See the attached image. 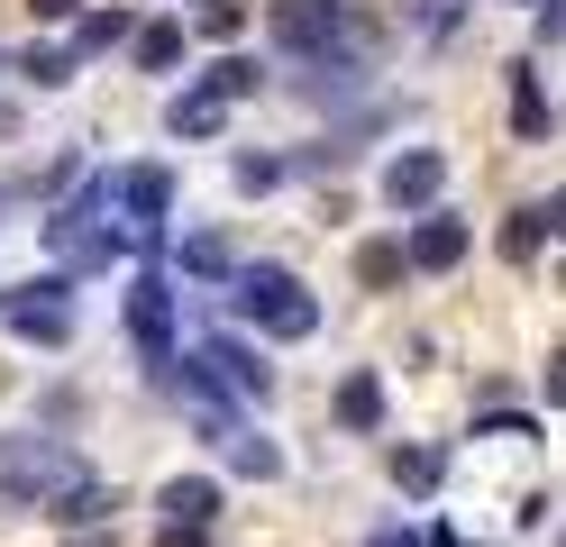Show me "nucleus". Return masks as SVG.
Masks as SVG:
<instances>
[{
	"label": "nucleus",
	"instance_id": "473e14b6",
	"mask_svg": "<svg viewBox=\"0 0 566 547\" xmlns=\"http://www.w3.org/2000/svg\"><path fill=\"white\" fill-rule=\"evenodd\" d=\"M521 10H566V0H521Z\"/></svg>",
	"mask_w": 566,
	"mask_h": 547
},
{
	"label": "nucleus",
	"instance_id": "7c9ffc66",
	"mask_svg": "<svg viewBox=\"0 0 566 547\" xmlns=\"http://www.w3.org/2000/svg\"><path fill=\"white\" fill-rule=\"evenodd\" d=\"M375 547H420V538L411 529H375Z\"/></svg>",
	"mask_w": 566,
	"mask_h": 547
},
{
	"label": "nucleus",
	"instance_id": "0eeeda50",
	"mask_svg": "<svg viewBox=\"0 0 566 547\" xmlns=\"http://www.w3.org/2000/svg\"><path fill=\"white\" fill-rule=\"evenodd\" d=\"M128 338H137V365H147V383H165L174 375V283L156 274V255H147V274L128 283Z\"/></svg>",
	"mask_w": 566,
	"mask_h": 547
},
{
	"label": "nucleus",
	"instance_id": "a211bd4d",
	"mask_svg": "<svg viewBox=\"0 0 566 547\" xmlns=\"http://www.w3.org/2000/svg\"><path fill=\"white\" fill-rule=\"evenodd\" d=\"M174 265H184L192 283H229V274H238V246H229L220 229H201V238H184V246H174Z\"/></svg>",
	"mask_w": 566,
	"mask_h": 547
},
{
	"label": "nucleus",
	"instance_id": "cd10ccee",
	"mask_svg": "<svg viewBox=\"0 0 566 547\" xmlns=\"http://www.w3.org/2000/svg\"><path fill=\"white\" fill-rule=\"evenodd\" d=\"M548 401H557V411H566V347L548 356Z\"/></svg>",
	"mask_w": 566,
	"mask_h": 547
},
{
	"label": "nucleus",
	"instance_id": "9d476101",
	"mask_svg": "<svg viewBox=\"0 0 566 547\" xmlns=\"http://www.w3.org/2000/svg\"><path fill=\"white\" fill-rule=\"evenodd\" d=\"M201 356H210V375H220V383H238V401H274V365L247 347V338L210 328V338H201Z\"/></svg>",
	"mask_w": 566,
	"mask_h": 547
},
{
	"label": "nucleus",
	"instance_id": "39448f33",
	"mask_svg": "<svg viewBox=\"0 0 566 547\" xmlns=\"http://www.w3.org/2000/svg\"><path fill=\"white\" fill-rule=\"evenodd\" d=\"M0 338L64 347V338H74V274H28V283H0Z\"/></svg>",
	"mask_w": 566,
	"mask_h": 547
},
{
	"label": "nucleus",
	"instance_id": "6ab92c4d",
	"mask_svg": "<svg viewBox=\"0 0 566 547\" xmlns=\"http://www.w3.org/2000/svg\"><path fill=\"white\" fill-rule=\"evenodd\" d=\"M402 274H411L402 238H366V246H357V283H366V292H394Z\"/></svg>",
	"mask_w": 566,
	"mask_h": 547
},
{
	"label": "nucleus",
	"instance_id": "f3484780",
	"mask_svg": "<svg viewBox=\"0 0 566 547\" xmlns=\"http://www.w3.org/2000/svg\"><path fill=\"white\" fill-rule=\"evenodd\" d=\"M165 128H174V137H220V128H229V101L210 92V83H201V92H174V101H165Z\"/></svg>",
	"mask_w": 566,
	"mask_h": 547
},
{
	"label": "nucleus",
	"instance_id": "4be33fe9",
	"mask_svg": "<svg viewBox=\"0 0 566 547\" xmlns=\"http://www.w3.org/2000/svg\"><path fill=\"white\" fill-rule=\"evenodd\" d=\"M201 83L220 92V101H247V92H265V64H256V55H220V64L201 73Z\"/></svg>",
	"mask_w": 566,
	"mask_h": 547
},
{
	"label": "nucleus",
	"instance_id": "1a4fd4ad",
	"mask_svg": "<svg viewBox=\"0 0 566 547\" xmlns=\"http://www.w3.org/2000/svg\"><path fill=\"white\" fill-rule=\"evenodd\" d=\"M467 246H475V229H467L457 210H420V219H411V238H402L411 274H457V265H467Z\"/></svg>",
	"mask_w": 566,
	"mask_h": 547
},
{
	"label": "nucleus",
	"instance_id": "20e7f679",
	"mask_svg": "<svg viewBox=\"0 0 566 547\" xmlns=\"http://www.w3.org/2000/svg\"><path fill=\"white\" fill-rule=\"evenodd\" d=\"M229 311L256 319V328H274V338H311V328H321V302H311L283 265H238L229 274Z\"/></svg>",
	"mask_w": 566,
	"mask_h": 547
},
{
	"label": "nucleus",
	"instance_id": "aec40b11",
	"mask_svg": "<svg viewBox=\"0 0 566 547\" xmlns=\"http://www.w3.org/2000/svg\"><path fill=\"white\" fill-rule=\"evenodd\" d=\"M247 19H256V0H192V36H210V46H229V36L247 28Z\"/></svg>",
	"mask_w": 566,
	"mask_h": 547
},
{
	"label": "nucleus",
	"instance_id": "6e6552de",
	"mask_svg": "<svg viewBox=\"0 0 566 547\" xmlns=\"http://www.w3.org/2000/svg\"><path fill=\"white\" fill-rule=\"evenodd\" d=\"M384 210H402V219H420V210H439V192H448V146H402L394 165H384Z\"/></svg>",
	"mask_w": 566,
	"mask_h": 547
},
{
	"label": "nucleus",
	"instance_id": "4468645a",
	"mask_svg": "<svg viewBox=\"0 0 566 547\" xmlns=\"http://www.w3.org/2000/svg\"><path fill=\"white\" fill-rule=\"evenodd\" d=\"M184 46H192V28H184V19H137V28H128L137 73H174V64H184Z\"/></svg>",
	"mask_w": 566,
	"mask_h": 547
},
{
	"label": "nucleus",
	"instance_id": "a878e982",
	"mask_svg": "<svg viewBox=\"0 0 566 547\" xmlns=\"http://www.w3.org/2000/svg\"><path fill=\"white\" fill-rule=\"evenodd\" d=\"M467 10H475V0H411L420 36H457V28H467Z\"/></svg>",
	"mask_w": 566,
	"mask_h": 547
},
{
	"label": "nucleus",
	"instance_id": "dca6fc26",
	"mask_svg": "<svg viewBox=\"0 0 566 547\" xmlns=\"http://www.w3.org/2000/svg\"><path fill=\"white\" fill-rule=\"evenodd\" d=\"M384 474H394L402 502H430V493L448 484V448H394V456H384Z\"/></svg>",
	"mask_w": 566,
	"mask_h": 547
},
{
	"label": "nucleus",
	"instance_id": "2f4dec72",
	"mask_svg": "<svg viewBox=\"0 0 566 547\" xmlns=\"http://www.w3.org/2000/svg\"><path fill=\"white\" fill-rule=\"evenodd\" d=\"M64 547H111V529H83V538H64Z\"/></svg>",
	"mask_w": 566,
	"mask_h": 547
},
{
	"label": "nucleus",
	"instance_id": "2eb2a0df",
	"mask_svg": "<svg viewBox=\"0 0 566 547\" xmlns=\"http://www.w3.org/2000/svg\"><path fill=\"white\" fill-rule=\"evenodd\" d=\"M503 101H512V137H521V146H539V137L557 128V109H548V92H539V64H512V92H503Z\"/></svg>",
	"mask_w": 566,
	"mask_h": 547
},
{
	"label": "nucleus",
	"instance_id": "7ed1b4c3",
	"mask_svg": "<svg viewBox=\"0 0 566 547\" xmlns=\"http://www.w3.org/2000/svg\"><path fill=\"white\" fill-rule=\"evenodd\" d=\"M192 438H201L229 474H247V484H283V448L238 411V401H192Z\"/></svg>",
	"mask_w": 566,
	"mask_h": 547
},
{
	"label": "nucleus",
	"instance_id": "5701e85b",
	"mask_svg": "<svg viewBox=\"0 0 566 547\" xmlns=\"http://www.w3.org/2000/svg\"><path fill=\"white\" fill-rule=\"evenodd\" d=\"M19 73H28V83H46V92H64V83L83 73V55H74V46H28Z\"/></svg>",
	"mask_w": 566,
	"mask_h": 547
},
{
	"label": "nucleus",
	"instance_id": "f8f14e48",
	"mask_svg": "<svg viewBox=\"0 0 566 547\" xmlns=\"http://www.w3.org/2000/svg\"><path fill=\"white\" fill-rule=\"evenodd\" d=\"M156 511H165V520H192V529H210V520L229 511V493L210 484V474H165V484H156Z\"/></svg>",
	"mask_w": 566,
	"mask_h": 547
},
{
	"label": "nucleus",
	"instance_id": "f704fd0d",
	"mask_svg": "<svg viewBox=\"0 0 566 547\" xmlns=\"http://www.w3.org/2000/svg\"><path fill=\"white\" fill-rule=\"evenodd\" d=\"M557 547H566V538H557Z\"/></svg>",
	"mask_w": 566,
	"mask_h": 547
},
{
	"label": "nucleus",
	"instance_id": "c85d7f7f",
	"mask_svg": "<svg viewBox=\"0 0 566 547\" xmlns=\"http://www.w3.org/2000/svg\"><path fill=\"white\" fill-rule=\"evenodd\" d=\"M539 219H548V238H566V192H548V201H539Z\"/></svg>",
	"mask_w": 566,
	"mask_h": 547
},
{
	"label": "nucleus",
	"instance_id": "f257e3e1",
	"mask_svg": "<svg viewBox=\"0 0 566 547\" xmlns=\"http://www.w3.org/2000/svg\"><path fill=\"white\" fill-rule=\"evenodd\" d=\"M101 210H111V173H92V182H83V201H64V210L46 219V255H55V274H111V265H119V246H128V238H119Z\"/></svg>",
	"mask_w": 566,
	"mask_h": 547
},
{
	"label": "nucleus",
	"instance_id": "9b49d317",
	"mask_svg": "<svg viewBox=\"0 0 566 547\" xmlns=\"http://www.w3.org/2000/svg\"><path fill=\"white\" fill-rule=\"evenodd\" d=\"M111 484H92V474H74V484H55L46 493V520L64 529V538H83V529H111Z\"/></svg>",
	"mask_w": 566,
	"mask_h": 547
},
{
	"label": "nucleus",
	"instance_id": "ddd939ff",
	"mask_svg": "<svg viewBox=\"0 0 566 547\" xmlns=\"http://www.w3.org/2000/svg\"><path fill=\"white\" fill-rule=\"evenodd\" d=\"M329 420H338L347 438H375V429H384V383H375V365H357V375L329 392Z\"/></svg>",
	"mask_w": 566,
	"mask_h": 547
},
{
	"label": "nucleus",
	"instance_id": "393cba45",
	"mask_svg": "<svg viewBox=\"0 0 566 547\" xmlns=\"http://www.w3.org/2000/svg\"><path fill=\"white\" fill-rule=\"evenodd\" d=\"M128 28H137L128 10H92V19H83V36H74V55H101V46H128Z\"/></svg>",
	"mask_w": 566,
	"mask_h": 547
},
{
	"label": "nucleus",
	"instance_id": "72a5a7b5",
	"mask_svg": "<svg viewBox=\"0 0 566 547\" xmlns=\"http://www.w3.org/2000/svg\"><path fill=\"white\" fill-rule=\"evenodd\" d=\"M0 210H10V192H0Z\"/></svg>",
	"mask_w": 566,
	"mask_h": 547
},
{
	"label": "nucleus",
	"instance_id": "c756f323",
	"mask_svg": "<svg viewBox=\"0 0 566 547\" xmlns=\"http://www.w3.org/2000/svg\"><path fill=\"white\" fill-rule=\"evenodd\" d=\"M28 10H38V19H74L83 0H28Z\"/></svg>",
	"mask_w": 566,
	"mask_h": 547
},
{
	"label": "nucleus",
	"instance_id": "412c9836",
	"mask_svg": "<svg viewBox=\"0 0 566 547\" xmlns=\"http://www.w3.org/2000/svg\"><path fill=\"white\" fill-rule=\"evenodd\" d=\"M493 246H503V265H530V255L548 246V219H539V201H530V210H512L503 229H493Z\"/></svg>",
	"mask_w": 566,
	"mask_h": 547
},
{
	"label": "nucleus",
	"instance_id": "bb28decb",
	"mask_svg": "<svg viewBox=\"0 0 566 547\" xmlns=\"http://www.w3.org/2000/svg\"><path fill=\"white\" fill-rule=\"evenodd\" d=\"M156 547H210V529H192V520H165V529H156Z\"/></svg>",
	"mask_w": 566,
	"mask_h": 547
},
{
	"label": "nucleus",
	"instance_id": "423d86ee",
	"mask_svg": "<svg viewBox=\"0 0 566 547\" xmlns=\"http://www.w3.org/2000/svg\"><path fill=\"white\" fill-rule=\"evenodd\" d=\"M265 28H274V46L293 55V64H311V55H338V46H357V19L338 10V0H265Z\"/></svg>",
	"mask_w": 566,
	"mask_h": 547
},
{
	"label": "nucleus",
	"instance_id": "f03ea898",
	"mask_svg": "<svg viewBox=\"0 0 566 547\" xmlns=\"http://www.w3.org/2000/svg\"><path fill=\"white\" fill-rule=\"evenodd\" d=\"M74 474H83V456L64 448V438H46V429H0V502H10V511L46 502L55 484H74Z\"/></svg>",
	"mask_w": 566,
	"mask_h": 547
},
{
	"label": "nucleus",
	"instance_id": "b1692460",
	"mask_svg": "<svg viewBox=\"0 0 566 547\" xmlns=\"http://www.w3.org/2000/svg\"><path fill=\"white\" fill-rule=\"evenodd\" d=\"M229 173H238V192H247V201H265V192H274V182L293 173V165H283V156H265V146H247V156H238Z\"/></svg>",
	"mask_w": 566,
	"mask_h": 547
}]
</instances>
